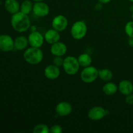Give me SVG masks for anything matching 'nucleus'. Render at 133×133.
Masks as SVG:
<instances>
[{
    "instance_id": "1",
    "label": "nucleus",
    "mask_w": 133,
    "mask_h": 133,
    "mask_svg": "<svg viewBox=\"0 0 133 133\" xmlns=\"http://www.w3.org/2000/svg\"><path fill=\"white\" fill-rule=\"evenodd\" d=\"M10 23L14 31L18 32H24L31 27V20L27 14L21 11L12 14Z\"/></svg>"
},
{
    "instance_id": "2",
    "label": "nucleus",
    "mask_w": 133,
    "mask_h": 133,
    "mask_svg": "<svg viewBox=\"0 0 133 133\" xmlns=\"http://www.w3.org/2000/svg\"><path fill=\"white\" fill-rule=\"evenodd\" d=\"M23 57L26 62L31 65H36L42 61L44 54L40 48L31 47L25 50Z\"/></svg>"
},
{
    "instance_id": "3",
    "label": "nucleus",
    "mask_w": 133,
    "mask_h": 133,
    "mask_svg": "<svg viewBox=\"0 0 133 133\" xmlns=\"http://www.w3.org/2000/svg\"><path fill=\"white\" fill-rule=\"evenodd\" d=\"M62 67L66 74L69 75H74L79 71L80 64L77 58L74 56H68L64 58Z\"/></svg>"
},
{
    "instance_id": "4",
    "label": "nucleus",
    "mask_w": 133,
    "mask_h": 133,
    "mask_svg": "<svg viewBox=\"0 0 133 133\" xmlns=\"http://www.w3.org/2000/svg\"><path fill=\"white\" fill-rule=\"evenodd\" d=\"M88 27L83 21H77L72 25L70 30L71 35L75 40H81L86 36Z\"/></svg>"
},
{
    "instance_id": "5",
    "label": "nucleus",
    "mask_w": 133,
    "mask_h": 133,
    "mask_svg": "<svg viewBox=\"0 0 133 133\" xmlns=\"http://www.w3.org/2000/svg\"><path fill=\"white\" fill-rule=\"evenodd\" d=\"M99 70L96 67L92 66L84 68L81 72L80 77L82 81L87 84L94 83L98 77Z\"/></svg>"
},
{
    "instance_id": "6",
    "label": "nucleus",
    "mask_w": 133,
    "mask_h": 133,
    "mask_svg": "<svg viewBox=\"0 0 133 133\" xmlns=\"http://www.w3.org/2000/svg\"><path fill=\"white\" fill-rule=\"evenodd\" d=\"M109 114L107 109L100 106H96L91 108L88 112V117L92 121H99L103 119Z\"/></svg>"
},
{
    "instance_id": "7",
    "label": "nucleus",
    "mask_w": 133,
    "mask_h": 133,
    "mask_svg": "<svg viewBox=\"0 0 133 133\" xmlns=\"http://www.w3.org/2000/svg\"><path fill=\"white\" fill-rule=\"evenodd\" d=\"M32 12L38 17H45L49 13V6L44 1H36L33 4Z\"/></svg>"
},
{
    "instance_id": "8",
    "label": "nucleus",
    "mask_w": 133,
    "mask_h": 133,
    "mask_svg": "<svg viewBox=\"0 0 133 133\" xmlns=\"http://www.w3.org/2000/svg\"><path fill=\"white\" fill-rule=\"evenodd\" d=\"M14 49V41L12 38L8 35H0V51L9 52Z\"/></svg>"
},
{
    "instance_id": "9",
    "label": "nucleus",
    "mask_w": 133,
    "mask_h": 133,
    "mask_svg": "<svg viewBox=\"0 0 133 133\" xmlns=\"http://www.w3.org/2000/svg\"><path fill=\"white\" fill-rule=\"evenodd\" d=\"M53 29L57 30L58 32L64 31L68 25V20L64 15H57L53 19L51 22Z\"/></svg>"
},
{
    "instance_id": "10",
    "label": "nucleus",
    "mask_w": 133,
    "mask_h": 133,
    "mask_svg": "<svg viewBox=\"0 0 133 133\" xmlns=\"http://www.w3.org/2000/svg\"><path fill=\"white\" fill-rule=\"evenodd\" d=\"M73 110L72 105L67 101L59 102L55 107V112L61 117L67 116L70 115Z\"/></svg>"
},
{
    "instance_id": "11",
    "label": "nucleus",
    "mask_w": 133,
    "mask_h": 133,
    "mask_svg": "<svg viewBox=\"0 0 133 133\" xmlns=\"http://www.w3.org/2000/svg\"><path fill=\"white\" fill-rule=\"evenodd\" d=\"M44 40V36L37 31L31 32L28 36L29 44L31 47L40 48L42 46Z\"/></svg>"
},
{
    "instance_id": "12",
    "label": "nucleus",
    "mask_w": 133,
    "mask_h": 133,
    "mask_svg": "<svg viewBox=\"0 0 133 133\" xmlns=\"http://www.w3.org/2000/svg\"><path fill=\"white\" fill-rule=\"evenodd\" d=\"M68 48L66 44L61 42H57L52 44L50 51L55 57H62L67 53Z\"/></svg>"
},
{
    "instance_id": "13",
    "label": "nucleus",
    "mask_w": 133,
    "mask_h": 133,
    "mask_svg": "<svg viewBox=\"0 0 133 133\" xmlns=\"http://www.w3.org/2000/svg\"><path fill=\"white\" fill-rule=\"evenodd\" d=\"M61 74L60 68L55 66L54 64L48 65L44 69V75L49 80L57 79Z\"/></svg>"
},
{
    "instance_id": "14",
    "label": "nucleus",
    "mask_w": 133,
    "mask_h": 133,
    "mask_svg": "<svg viewBox=\"0 0 133 133\" xmlns=\"http://www.w3.org/2000/svg\"><path fill=\"white\" fill-rule=\"evenodd\" d=\"M44 40L48 44H52L57 42L60 40L61 38V35L58 31L54 29H51L48 30L44 34Z\"/></svg>"
},
{
    "instance_id": "15",
    "label": "nucleus",
    "mask_w": 133,
    "mask_h": 133,
    "mask_svg": "<svg viewBox=\"0 0 133 133\" xmlns=\"http://www.w3.org/2000/svg\"><path fill=\"white\" fill-rule=\"evenodd\" d=\"M118 90L121 94L125 96L131 94L133 92V84L129 80H122L119 82Z\"/></svg>"
},
{
    "instance_id": "16",
    "label": "nucleus",
    "mask_w": 133,
    "mask_h": 133,
    "mask_svg": "<svg viewBox=\"0 0 133 133\" xmlns=\"http://www.w3.org/2000/svg\"><path fill=\"white\" fill-rule=\"evenodd\" d=\"M4 6L6 11L11 14L20 11V5L17 0H5Z\"/></svg>"
},
{
    "instance_id": "17",
    "label": "nucleus",
    "mask_w": 133,
    "mask_h": 133,
    "mask_svg": "<svg viewBox=\"0 0 133 133\" xmlns=\"http://www.w3.org/2000/svg\"><path fill=\"white\" fill-rule=\"evenodd\" d=\"M14 41V49L18 51H23L27 49L29 45L28 38L25 36H19L16 38Z\"/></svg>"
},
{
    "instance_id": "18",
    "label": "nucleus",
    "mask_w": 133,
    "mask_h": 133,
    "mask_svg": "<svg viewBox=\"0 0 133 133\" xmlns=\"http://www.w3.org/2000/svg\"><path fill=\"white\" fill-rule=\"evenodd\" d=\"M103 92L107 96H112L115 94L118 90V87L112 82L108 81L103 87Z\"/></svg>"
},
{
    "instance_id": "19",
    "label": "nucleus",
    "mask_w": 133,
    "mask_h": 133,
    "mask_svg": "<svg viewBox=\"0 0 133 133\" xmlns=\"http://www.w3.org/2000/svg\"><path fill=\"white\" fill-rule=\"evenodd\" d=\"M80 66L83 68L91 66L92 63V59L91 56L88 53H82L77 58Z\"/></svg>"
},
{
    "instance_id": "20",
    "label": "nucleus",
    "mask_w": 133,
    "mask_h": 133,
    "mask_svg": "<svg viewBox=\"0 0 133 133\" xmlns=\"http://www.w3.org/2000/svg\"><path fill=\"white\" fill-rule=\"evenodd\" d=\"M98 76L103 81H110L113 77V73L110 70L107 68H104L99 70L98 71Z\"/></svg>"
},
{
    "instance_id": "21",
    "label": "nucleus",
    "mask_w": 133,
    "mask_h": 133,
    "mask_svg": "<svg viewBox=\"0 0 133 133\" xmlns=\"http://www.w3.org/2000/svg\"><path fill=\"white\" fill-rule=\"evenodd\" d=\"M32 8L33 4L31 0H24L20 5V11L29 15L32 11Z\"/></svg>"
},
{
    "instance_id": "22",
    "label": "nucleus",
    "mask_w": 133,
    "mask_h": 133,
    "mask_svg": "<svg viewBox=\"0 0 133 133\" xmlns=\"http://www.w3.org/2000/svg\"><path fill=\"white\" fill-rule=\"evenodd\" d=\"M33 133H49V127L47 125L40 123L34 127L32 129Z\"/></svg>"
},
{
    "instance_id": "23",
    "label": "nucleus",
    "mask_w": 133,
    "mask_h": 133,
    "mask_svg": "<svg viewBox=\"0 0 133 133\" xmlns=\"http://www.w3.org/2000/svg\"><path fill=\"white\" fill-rule=\"evenodd\" d=\"M125 32L129 37H133V21L126 23L125 26Z\"/></svg>"
},
{
    "instance_id": "24",
    "label": "nucleus",
    "mask_w": 133,
    "mask_h": 133,
    "mask_svg": "<svg viewBox=\"0 0 133 133\" xmlns=\"http://www.w3.org/2000/svg\"><path fill=\"white\" fill-rule=\"evenodd\" d=\"M63 132V129L59 125H53L49 127V132L51 133H62Z\"/></svg>"
},
{
    "instance_id": "25",
    "label": "nucleus",
    "mask_w": 133,
    "mask_h": 133,
    "mask_svg": "<svg viewBox=\"0 0 133 133\" xmlns=\"http://www.w3.org/2000/svg\"><path fill=\"white\" fill-rule=\"evenodd\" d=\"M63 63L64 58H62V57H55L53 59V64L58 68L62 67L63 66Z\"/></svg>"
},
{
    "instance_id": "26",
    "label": "nucleus",
    "mask_w": 133,
    "mask_h": 133,
    "mask_svg": "<svg viewBox=\"0 0 133 133\" xmlns=\"http://www.w3.org/2000/svg\"><path fill=\"white\" fill-rule=\"evenodd\" d=\"M125 103L129 105H133V94H131L127 96H126L125 97Z\"/></svg>"
},
{
    "instance_id": "27",
    "label": "nucleus",
    "mask_w": 133,
    "mask_h": 133,
    "mask_svg": "<svg viewBox=\"0 0 133 133\" xmlns=\"http://www.w3.org/2000/svg\"><path fill=\"white\" fill-rule=\"evenodd\" d=\"M103 6V4L98 1V3H96V5H95V9H96V10H97V11H99V10H102Z\"/></svg>"
},
{
    "instance_id": "28",
    "label": "nucleus",
    "mask_w": 133,
    "mask_h": 133,
    "mask_svg": "<svg viewBox=\"0 0 133 133\" xmlns=\"http://www.w3.org/2000/svg\"><path fill=\"white\" fill-rule=\"evenodd\" d=\"M128 44L129 46L133 48V37H129L128 40Z\"/></svg>"
},
{
    "instance_id": "29",
    "label": "nucleus",
    "mask_w": 133,
    "mask_h": 133,
    "mask_svg": "<svg viewBox=\"0 0 133 133\" xmlns=\"http://www.w3.org/2000/svg\"><path fill=\"white\" fill-rule=\"evenodd\" d=\"M36 26L35 25H31V27H30L29 28V30L30 31H31V32H35V31H36L37 30H36Z\"/></svg>"
},
{
    "instance_id": "30",
    "label": "nucleus",
    "mask_w": 133,
    "mask_h": 133,
    "mask_svg": "<svg viewBox=\"0 0 133 133\" xmlns=\"http://www.w3.org/2000/svg\"><path fill=\"white\" fill-rule=\"evenodd\" d=\"M112 0H98L99 2L103 4H107V3H109V2H110Z\"/></svg>"
},
{
    "instance_id": "31",
    "label": "nucleus",
    "mask_w": 133,
    "mask_h": 133,
    "mask_svg": "<svg viewBox=\"0 0 133 133\" xmlns=\"http://www.w3.org/2000/svg\"><path fill=\"white\" fill-rule=\"evenodd\" d=\"M32 1L36 2V1H45V0H32Z\"/></svg>"
},
{
    "instance_id": "32",
    "label": "nucleus",
    "mask_w": 133,
    "mask_h": 133,
    "mask_svg": "<svg viewBox=\"0 0 133 133\" xmlns=\"http://www.w3.org/2000/svg\"><path fill=\"white\" fill-rule=\"evenodd\" d=\"M129 1H130V2H131V3H133V0H128Z\"/></svg>"
},
{
    "instance_id": "33",
    "label": "nucleus",
    "mask_w": 133,
    "mask_h": 133,
    "mask_svg": "<svg viewBox=\"0 0 133 133\" xmlns=\"http://www.w3.org/2000/svg\"><path fill=\"white\" fill-rule=\"evenodd\" d=\"M132 21H133V12H132Z\"/></svg>"
}]
</instances>
